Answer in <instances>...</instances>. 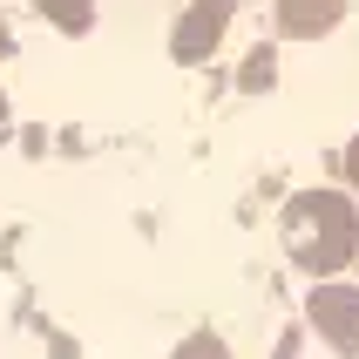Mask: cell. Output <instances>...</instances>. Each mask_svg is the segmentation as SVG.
Returning <instances> with one entry per match:
<instances>
[{
  "label": "cell",
  "instance_id": "1",
  "mask_svg": "<svg viewBox=\"0 0 359 359\" xmlns=\"http://www.w3.org/2000/svg\"><path fill=\"white\" fill-rule=\"evenodd\" d=\"M285 244H292V264L312 271V278H332L359 258V217L339 190H305L285 210Z\"/></svg>",
  "mask_w": 359,
  "mask_h": 359
},
{
  "label": "cell",
  "instance_id": "4",
  "mask_svg": "<svg viewBox=\"0 0 359 359\" xmlns=\"http://www.w3.org/2000/svg\"><path fill=\"white\" fill-rule=\"evenodd\" d=\"M339 14H346V0H278V34L319 41V34L339 27Z\"/></svg>",
  "mask_w": 359,
  "mask_h": 359
},
{
  "label": "cell",
  "instance_id": "2",
  "mask_svg": "<svg viewBox=\"0 0 359 359\" xmlns=\"http://www.w3.org/2000/svg\"><path fill=\"white\" fill-rule=\"evenodd\" d=\"M312 325L332 353L359 359V285H319L312 292Z\"/></svg>",
  "mask_w": 359,
  "mask_h": 359
},
{
  "label": "cell",
  "instance_id": "3",
  "mask_svg": "<svg viewBox=\"0 0 359 359\" xmlns=\"http://www.w3.org/2000/svg\"><path fill=\"white\" fill-rule=\"evenodd\" d=\"M231 14H238V0H190V14H183L177 34H170V55L177 61H210V48L224 41Z\"/></svg>",
  "mask_w": 359,
  "mask_h": 359
},
{
  "label": "cell",
  "instance_id": "8",
  "mask_svg": "<svg viewBox=\"0 0 359 359\" xmlns=\"http://www.w3.org/2000/svg\"><path fill=\"white\" fill-rule=\"evenodd\" d=\"M346 183L359 190V136H353V149H346Z\"/></svg>",
  "mask_w": 359,
  "mask_h": 359
},
{
  "label": "cell",
  "instance_id": "9",
  "mask_svg": "<svg viewBox=\"0 0 359 359\" xmlns=\"http://www.w3.org/2000/svg\"><path fill=\"white\" fill-rule=\"evenodd\" d=\"M7 48H14V41H7V20H0V55H7Z\"/></svg>",
  "mask_w": 359,
  "mask_h": 359
},
{
  "label": "cell",
  "instance_id": "11",
  "mask_svg": "<svg viewBox=\"0 0 359 359\" xmlns=\"http://www.w3.org/2000/svg\"><path fill=\"white\" fill-rule=\"evenodd\" d=\"M353 264H359V258H353Z\"/></svg>",
  "mask_w": 359,
  "mask_h": 359
},
{
  "label": "cell",
  "instance_id": "10",
  "mask_svg": "<svg viewBox=\"0 0 359 359\" xmlns=\"http://www.w3.org/2000/svg\"><path fill=\"white\" fill-rule=\"evenodd\" d=\"M0 122H7V95H0Z\"/></svg>",
  "mask_w": 359,
  "mask_h": 359
},
{
  "label": "cell",
  "instance_id": "6",
  "mask_svg": "<svg viewBox=\"0 0 359 359\" xmlns=\"http://www.w3.org/2000/svg\"><path fill=\"white\" fill-rule=\"evenodd\" d=\"M34 7L55 20L61 34H88L95 27V0H34Z\"/></svg>",
  "mask_w": 359,
  "mask_h": 359
},
{
  "label": "cell",
  "instance_id": "5",
  "mask_svg": "<svg viewBox=\"0 0 359 359\" xmlns=\"http://www.w3.org/2000/svg\"><path fill=\"white\" fill-rule=\"evenodd\" d=\"M238 88L244 95H271V88H278V55H271V48H251L244 68H238Z\"/></svg>",
  "mask_w": 359,
  "mask_h": 359
},
{
  "label": "cell",
  "instance_id": "7",
  "mask_svg": "<svg viewBox=\"0 0 359 359\" xmlns=\"http://www.w3.org/2000/svg\"><path fill=\"white\" fill-rule=\"evenodd\" d=\"M177 359H231V353H224L217 332H190V339L177 346Z\"/></svg>",
  "mask_w": 359,
  "mask_h": 359
}]
</instances>
